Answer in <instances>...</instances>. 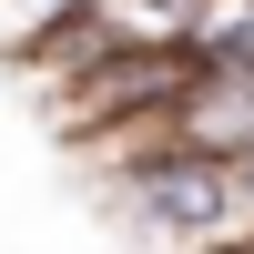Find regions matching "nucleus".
I'll return each mask as SVG.
<instances>
[{
  "instance_id": "obj_1",
  "label": "nucleus",
  "mask_w": 254,
  "mask_h": 254,
  "mask_svg": "<svg viewBox=\"0 0 254 254\" xmlns=\"http://www.w3.org/2000/svg\"><path fill=\"white\" fill-rule=\"evenodd\" d=\"M112 203L163 254H234L254 244V153H163L112 173Z\"/></svg>"
},
{
  "instance_id": "obj_2",
  "label": "nucleus",
  "mask_w": 254,
  "mask_h": 254,
  "mask_svg": "<svg viewBox=\"0 0 254 254\" xmlns=\"http://www.w3.org/2000/svg\"><path fill=\"white\" fill-rule=\"evenodd\" d=\"M183 51H193V61H234V51H254V0H193Z\"/></svg>"
},
{
  "instance_id": "obj_3",
  "label": "nucleus",
  "mask_w": 254,
  "mask_h": 254,
  "mask_svg": "<svg viewBox=\"0 0 254 254\" xmlns=\"http://www.w3.org/2000/svg\"><path fill=\"white\" fill-rule=\"evenodd\" d=\"M71 10H81V0H0V41L20 51V41H41L51 20H71Z\"/></svg>"
}]
</instances>
